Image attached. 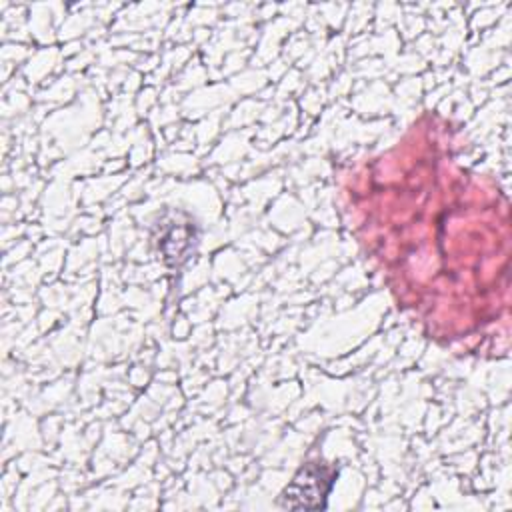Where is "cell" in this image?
Instances as JSON below:
<instances>
[{
    "label": "cell",
    "mask_w": 512,
    "mask_h": 512,
    "mask_svg": "<svg viewBox=\"0 0 512 512\" xmlns=\"http://www.w3.org/2000/svg\"><path fill=\"white\" fill-rule=\"evenodd\" d=\"M336 480V470L326 464H306L284 488L280 504L284 508H324L328 492Z\"/></svg>",
    "instance_id": "6da1fadb"
}]
</instances>
